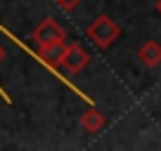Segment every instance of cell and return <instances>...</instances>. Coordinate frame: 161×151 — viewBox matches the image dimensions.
Returning <instances> with one entry per match:
<instances>
[{
    "label": "cell",
    "mask_w": 161,
    "mask_h": 151,
    "mask_svg": "<svg viewBox=\"0 0 161 151\" xmlns=\"http://www.w3.org/2000/svg\"><path fill=\"white\" fill-rule=\"evenodd\" d=\"M137 59L147 66V69H156L161 64V43L159 40H147L145 45L137 50Z\"/></svg>",
    "instance_id": "5"
},
{
    "label": "cell",
    "mask_w": 161,
    "mask_h": 151,
    "mask_svg": "<svg viewBox=\"0 0 161 151\" xmlns=\"http://www.w3.org/2000/svg\"><path fill=\"white\" fill-rule=\"evenodd\" d=\"M156 12H159V14H161V0H159V3H156Z\"/></svg>",
    "instance_id": "8"
},
{
    "label": "cell",
    "mask_w": 161,
    "mask_h": 151,
    "mask_svg": "<svg viewBox=\"0 0 161 151\" xmlns=\"http://www.w3.org/2000/svg\"><path fill=\"white\" fill-rule=\"evenodd\" d=\"M31 38H33V43H36L38 47H47V45H59V43H64L66 33H64V29H62L55 19H50V17H47V19H43V21L33 29Z\"/></svg>",
    "instance_id": "2"
},
{
    "label": "cell",
    "mask_w": 161,
    "mask_h": 151,
    "mask_svg": "<svg viewBox=\"0 0 161 151\" xmlns=\"http://www.w3.org/2000/svg\"><path fill=\"white\" fill-rule=\"evenodd\" d=\"M88 38H90L100 50H107V47H111L121 38V26L116 24L111 17L100 14L90 26H88Z\"/></svg>",
    "instance_id": "1"
},
{
    "label": "cell",
    "mask_w": 161,
    "mask_h": 151,
    "mask_svg": "<svg viewBox=\"0 0 161 151\" xmlns=\"http://www.w3.org/2000/svg\"><path fill=\"white\" fill-rule=\"evenodd\" d=\"M64 52H66V43H59V45H47V47H38L36 57H38L47 69L57 71L62 66V59H64Z\"/></svg>",
    "instance_id": "4"
},
{
    "label": "cell",
    "mask_w": 161,
    "mask_h": 151,
    "mask_svg": "<svg viewBox=\"0 0 161 151\" xmlns=\"http://www.w3.org/2000/svg\"><path fill=\"white\" fill-rule=\"evenodd\" d=\"M3 57H5V52H3V47H0V61H3Z\"/></svg>",
    "instance_id": "9"
},
{
    "label": "cell",
    "mask_w": 161,
    "mask_h": 151,
    "mask_svg": "<svg viewBox=\"0 0 161 151\" xmlns=\"http://www.w3.org/2000/svg\"><path fill=\"white\" fill-rule=\"evenodd\" d=\"M78 5H80V0H57V7L62 12H74Z\"/></svg>",
    "instance_id": "7"
},
{
    "label": "cell",
    "mask_w": 161,
    "mask_h": 151,
    "mask_svg": "<svg viewBox=\"0 0 161 151\" xmlns=\"http://www.w3.org/2000/svg\"><path fill=\"white\" fill-rule=\"evenodd\" d=\"M104 125H107L104 113H102V111H97L95 106H92V109H88L86 113L80 116V128H83L86 132H90V135H95V132L104 130Z\"/></svg>",
    "instance_id": "6"
},
{
    "label": "cell",
    "mask_w": 161,
    "mask_h": 151,
    "mask_svg": "<svg viewBox=\"0 0 161 151\" xmlns=\"http://www.w3.org/2000/svg\"><path fill=\"white\" fill-rule=\"evenodd\" d=\"M88 61H90V55H88V52L83 50L78 43L66 45V52H64V59H62V66H64L69 73H78V71H83V69L88 66Z\"/></svg>",
    "instance_id": "3"
}]
</instances>
